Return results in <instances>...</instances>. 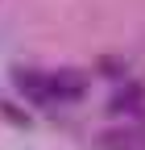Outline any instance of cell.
I'll list each match as a JSON object with an SVG mask.
<instances>
[{
    "instance_id": "1",
    "label": "cell",
    "mask_w": 145,
    "mask_h": 150,
    "mask_svg": "<svg viewBox=\"0 0 145 150\" xmlns=\"http://www.w3.org/2000/svg\"><path fill=\"white\" fill-rule=\"evenodd\" d=\"M108 112L112 117H145V83H120L108 100Z\"/></svg>"
},
{
    "instance_id": "5",
    "label": "cell",
    "mask_w": 145,
    "mask_h": 150,
    "mask_svg": "<svg viewBox=\"0 0 145 150\" xmlns=\"http://www.w3.org/2000/svg\"><path fill=\"white\" fill-rule=\"evenodd\" d=\"M0 117H4L8 125H17V129H25V125H29V112H25L21 104H13V100H4V104H0Z\"/></svg>"
},
{
    "instance_id": "4",
    "label": "cell",
    "mask_w": 145,
    "mask_h": 150,
    "mask_svg": "<svg viewBox=\"0 0 145 150\" xmlns=\"http://www.w3.org/2000/svg\"><path fill=\"white\" fill-rule=\"evenodd\" d=\"M96 150H141V134L129 125H112L96 138Z\"/></svg>"
},
{
    "instance_id": "3",
    "label": "cell",
    "mask_w": 145,
    "mask_h": 150,
    "mask_svg": "<svg viewBox=\"0 0 145 150\" xmlns=\"http://www.w3.org/2000/svg\"><path fill=\"white\" fill-rule=\"evenodd\" d=\"M13 83H17V92H21L25 100H38V104L54 100V92H50V75L33 71V67H17V71H13Z\"/></svg>"
},
{
    "instance_id": "2",
    "label": "cell",
    "mask_w": 145,
    "mask_h": 150,
    "mask_svg": "<svg viewBox=\"0 0 145 150\" xmlns=\"http://www.w3.org/2000/svg\"><path fill=\"white\" fill-rule=\"evenodd\" d=\"M50 92H54V100H83L87 96V75L79 67H62V71L50 75Z\"/></svg>"
}]
</instances>
